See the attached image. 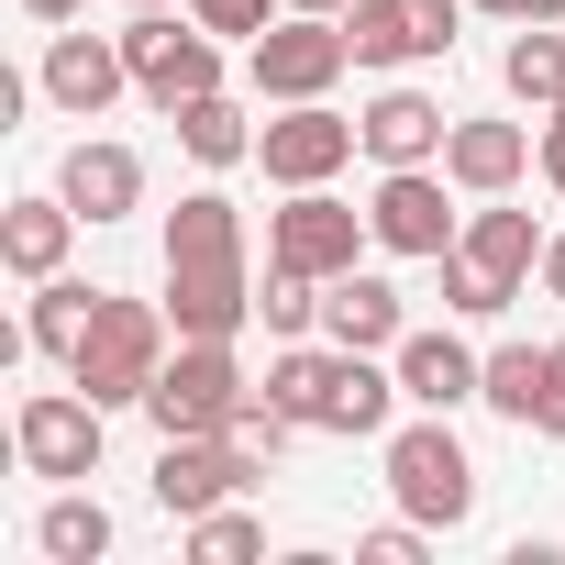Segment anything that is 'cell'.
Masks as SVG:
<instances>
[{"label":"cell","instance_id":"obj_16","mask_svg":"<svg viewBox=\"0 0 565 565\" xmlns=\"http://www.w3.org/2000/svg\"><path fill=\"white\" fill-rule=\"evenodd\" d=\"M56 189H67L78 222H134V211H145V156H134L122 134H78V145L56 156Z\"/></svg>","mask_w":565,"mask_h":565},{"label":"cell","instance_id":"obj_21","mask_svg":"<svg viewBox=\"0 0 565 565\" xmlns=\"http://www.w3.org/2000/svg\"><path fill=\"white\" fill-rule=\"evenodd\" d=\"M399 333H411V311H399V289H388V277L344 266L333 289H322V344H355V355H388Z\"/></svg>","mask_w":565,"mask_h":565},{"label":"cell","instance_id":"obj_20","mask_svg":"<svg viewBox=\"0 0 565 565\" xmlns=\"http://www.w3.org/2000/svg\"><path fill=\"white\" fill-rule=\"evenodd\" d=\"M78 211H67V189H34V200H12V211H0V266H12L23 277V289H34V277H56L67 255H78Z\"/></svg>","mask_w":565,"mask_h":565},{"label":"cell","instance_id":"obj_24","mask_svg":"<svg viewBox=\"0 0 565 565\" xmlns=\"http://www.w3.org/2000/svg\"><path fill=\"white\" fill-rule=\"evenodd\" d=\"M499 89H510L521 111H554V100H565V23H521V34L499 45Z\"/></svg>","mask_w":565,"mask_h":565},{"label":"cell","instance_id":"obj_5","mask_svg":"<svg viewBox=\"0 0 565 565\" xmlns=\"http://www.w3.org/2000/svg\"><path fill=\"white\" fill-rule=\"evenodd\" d=\"M388 499L411 510V521H433V532H455L466 510H477V455L455 444V411H422V422H388Z\"/></svg>","mask_w":565,"mask_h":565},{"label":"cell","instance_id":"obj_14","mask_svg":"<svg viewBox=\"0 0 565 565\" xmlns=\"http://www.w3.org/2000/svg\"><path fill=\"white\" fill-rule=\"evenodd\" d=\"M444 167H377V189H366V222H377V255H411V266H433V255H455V233H466V211H444Z\"/></svg>","mask_w":565,"mask_h":565},{"label":"cell","instance_id":"obj_1","mask_svg":"<svg viewBox=\"0 0 565 565\" xmlns=\"http://www.w3.org/2000/svg\"><path fill=\"white\" fill-rule=\"evenodd\" d=\"M255 289H266V277L244 255V211L222 189H189L167 211V322L189 344H233L255 322Z\"/></svg>","mask_w":565,"mask_h":565},{"label":"cell","instance_id":"obj_11","mask_svg":"<svg viewBox=\"0 0 565 565\" xmlns=\"http://www.w3.org/2000/svg\"><path fill=\"white\" fill-rule=\"evenodd\" d=\"M377 244V222L355 211V200H333V189H289L266 211V266H300V277H344L355 255Z\"/></svg>","mask_w":565,"mask_h":565},{"label":"cell","instance_id":"obj_9","mask_svg":"<svg viewBox=\"0 0 565 565\" xmlns=\"http://www.w3.org/2000/svg\"><path fill=\"white\" fill-rule=\"evenodd\" d=\"M122 56H134V89H145L156 111L222 89V34H200L189 12H134V23H122Z\"/></svg>","mask_w":565,"mask_h":565},{"label":"cell","instance_id":"obj_8","mask_svg":"<svg viewBox=\"0 0 565 565\" xmlns=\"http://www.w3.org/2000/svg\"><path fill=\"white\" fill-rule=\"evenodd\" d=\"M355 156H366V134H355V111H333V100H289L277 122H255L266 189H333Z\"/></svg>","mask_w":565,"mask_h":565},{"label":"cell","instance_id":"obj_13","mask_svg":"<svg viewBox=\"0 0 565 565\" xmlns=\"http://www.w3.org/2000/svg\"><path fill=\"white\" fill-rule=\"evenodd\" d=\"M122 89H134V56H122V34H89V23H56V34H45V67H34V100H45V111H67V122H100Z\"/></svg>","mask_w":565,"mask_h":565},{"label":"cell","instance_id":"obj_19","mask_svg":"<svg viewBox=\"0 0 565 565\" xmlns=\"http://www.w3.org/2000/svg\"><path fill=\"white\" fill-rule=\"evenodd\" d=\"M355 134H366V156H377V167H444L455 111H444L433 89H377V100L355 111Z\"/></svg>","mask_w":565,"mask_h":565},{"label":"cell","instance_id":"obj_15","mask_svg":"<svg viewBox=\"0 0 565 565\" xmlns=\"http://www.w3.org/2000/svg\"><path fill=\"white\" fill-rule=\"evenodd\" d=\"M466 12L477 0H355L344 34H355V67H433V56H455Z\"/></svg>","mask_w":565,"mask_h":565},{"label":"cell","instance_id":"obj_28","mask_svg":"<svg viewBox=\"0 0 565 565\" xmlns=\"http://www.w3.org/2000/svg\"><path fill=\"white\" fill-rule=\"evenodd\" d=\"M189 554H200V565H255V554H266V521H255L244 499H222V510L189 521Z\"/></svg>","mask_w":565,"mask_h":565},{"label":"cell","instance_id":"obj_26","mask_svg":"<svg viewBox=\"0 0 565 565\" xmlns=\"http://www.w3.org/2000/svg\"><path fill=\"white\" fill-rule=\"evenodd\" d=\"M34 543H45L56 565H100V554H111V510H100L89 488H56L45 521H34Z\"/></svg>","mask_w":565,"mask_h":565},{"label":"cell","instance_id":"obj_27","mask_svg":"<svg viewBox=\"0 0 565 565\" xmlns=\"http://www.w3.org/2000/svg\"><path fill=\"white\" fill-rule=\"evenodd\" d=\"M322 289H333V277H300V266H266V289H255V322H266L277 344H311V333H322Z\"/></svg>","mask_w":565,"mask_h":565},{"label":"cell","instance_id":"obj_3","mask_svg":"<svg viewBox=\"0 0 565 565\" xmlns=\"http://www.w3.org/2000/svg\"><path fill=\"white\" fill-rule=\"evenodd\" d=\"M532 266H543V222L510 211V200H477L466 233H455V255H433L444 311H455V322H499V311L532 289Z\"/></svg>","mask_w":565,"mask_h":565},{"label":"cell","instance_id":"obj_29","mask_svg":"<svg viewBox=\"0 0 565 565\" xmlns=\"http://www.w3.org/2000/svg\"><path fill=\"white\" fill-rule=\"evenodd\" d=\"M178 12H189L200 34H222V45H255L277 12H289V0H178Z\"/></svg>","mask_w":565,"mask_h":565},{"label":"cell","instance_id":"obj_22","mask_svg":"<svg viewBox=\"0 0 565 565\" xmlns=\"http://www.w3.org/2000/svg\"><path fill=\"white\" fill-rule=\"evenodd\" d=\"M167 122H178V156H189V167H255V122H244V100H233V89L178 100Z\"/></svg>","mask_w":565,"mask_h":565},{"label":"cell","instance_id":"obj_25","mask_svg":"<svg viewBox=\"0 0 565 565\" xmlns=\"http://www.w3.org/2000/svg\"><path fill=\"white\" fill-rule=\"evenodd\" d=\"M543 377H554V355L543 344H488V411L499 422H521V433H543Z\"/></svg>","mask_w":565,"mask_h":565},{"label":"cell","instance_id":"obj_32","mask_svg":"<svg viewBox=\"0 0 565 565\" xmlns=\"http://www.w3.org/2000/svg\"><path fill=\"white\" fill-rule=\"evenodd\" d=\"M488 23H565V0H477Z\"/></svg>","mask_w":565,"mask_h":565},{"label":"cell","instance_id":"obj_4","mask_svg":"<svg viewBox=\"0 0 565 565\" xmlns=\"http://www.w3.org/2000/svg\"><path fill=\"white\" fill-rule=\"evenodd\" d=\"M167 355H178L167 300H122V289H100V322H89V344L67 355V377H78L100 411H145V388L167 377Z\"/></svg>","mask_w":565,"mask_h":565},{"label":"cell","instance_id":"obj_23","mask_svg":"<svg viewBox=\"0 0 565 565\" xmlns=\"http://www.w3.org/2000/svg\"><path fill=\"white\" fill-rule=\"evenodd\" d=\"M89 322H100V289H89V277H34V311H23V344L34 355H78L89 344Z\"/></svg>","mask_w":565,"mask_h":565},{"label":"cell","instance_id":"obj_30","mask_svg":"<svg viewBox=\"0 0 565 565\" xmlns=\"http://www.w3.org/2000/svg\"><path fill=\"white\" fill-rule=\"evenodd\" d=\"M355 554H366V565H422V554H433V521H411V510H399V521H377Z\"/></svg>","mask_w":565,"mask_h":565},{"label":"cell","instance_id":"obj_35","mask_svg":"<svg viewBox=\"0 0 565 565\" xmlns=\"http://www.w3.org/2000/svg\"><path fill=\"white\" fill-rule=\"evenodd\" d=\"M23 12H34V23L56 34V23H89V0H23Z\"/></svg>","mask_w":565,"mask_h":565},{"label":"cell","instance_id":"obj_12","mask_svg":"<svg viewBox=\"0 0 565 565\" xmlns=\"http://www.w3.org/2000/svg\"><path fill=\"white\" fill-rule=\"evenodd\" d=\"M266 477V455H244L233 433H156V510L167 521H200L222 499H244Z\"/></svg>","mask_w":565,"mask_h":565},{"label":"cell","instance_id":"obj_34","mask_svg":"<svg viewBox=\"0 0 565 565\" xmlns=\"http://www.w3.org/2000/svg\"><path fill=\"white\" fill-rule=\"evenodd\" d=\"M543 189L565 200V122H554V111H543Z\"/></svg>","mask_w":565,"mask_h":565},{"label":"cell","instance_id":"obj_33","mask_svg":"<svg viewBox=\"0 0 565 565\" xmlns=\"http://www.w3.org/2000/svg\"><path fill=\"white\" fill-rule=\"evenodd\" d=\"M532 289H543V300H565V233H543V266H532Z\"/></svg>","mask_w":565,"mask_h":565},{"label":"cell","instance_id":"obj_6","mask_svg":"<svg viewBox=\"0 0 565 565\" xmlns=\"http://www.w3.org/2000/svg\"><path fill=\"white\" fill-rule=\"evenodd\" d=\"M355 67V34L344 12H277L255 45H244V78L266 111H289V100H333V78Z\"/></svg>","mask_w":565,"mask_h":565},{"label":"cell","instance_id":"obj_17","mask_svg":"<svg viewBox=\"0 0 565 565\" xmlns=\"http://www.w3.org/2000/svg\"><path fill=\"white\" fill-rule=\"evenodd\" d=\"M532 167H543V134H532V122H455V134H444V178H455L466 200H510Z\"/></svg>","mask_w":565,"mask_h":565},{"label":"cell","instance_id":"obj_37","mask_svg":"<svg viewBox=\"0 0 565 565\" xmlns=\"http://www.w3.org/2000/svg\"><path fill=\"white\" fill-rule=\"evenodd\" d=\"M134 12H178V0H134Z\"/></svg>","mask_w":565,"mask_h":565},{"label":"cell","instance_id":"obj_7","mask_svg":"<svg viewBox=\"0 0 565 565\" xmlns=\"http://www.w3.org/2000/svg\"><path fill=\"white\" fill-rule=\"evenodd\" d=\"M100 399L67 377V388H34L23 411H12V455H23V477H45V488H78V477H100Z\"/></svg>","mask_w":565,"mask_h":565},{"label":"cell","instance_id":"obj_2","mask_svg":"<svg viewBox=\"0 0 565 565\" xmlns=\"http://www.w3.org/2000/svg\"><path fill=\"white\" fill-rule=\"evenodd\" d=\"M266 388L289 399L311 433H333V444H388V422H399V366L355 355V344H277Z\"/></svg>","mask_w":565,"mask_h":565},{"label":"cell","instance_id":"obj_18","mask_svg":"<svg viewBox=\"0 0 565 565\" xmlns=\"http://www.w3.org/2000/svg\"><path fill=\"white\" fill-rule=\"evenodd\" d=\"M388 366H399V399H411V411H466V399L488 388V355H477L466 333H399Z\"/></svg>","mask_w":565,"mask_h":565},{"label":"cell","instance_id":"obj_10","mask_svg":"<svg viewBox=\"0 0 565 565\" xmlns=\"http://www.w3.org/2000/svg\"><path fill=\"white\" fill-rule=\"evenodd\" d=\"M244 355L233 344H189L178 333V355H167V377L145 388V422L156 433H233V411H244Z\"/></svg>","mask_w":565,"mask_h":565},{"label":"cell","instance_id":"obj_36","mask_svg":"<svg viewBox=\"0 0 565 565\" xmlns=\"http://www.w3.org/2000/svg\"><path fill=\"white\" fill-rule=\"evenodd\" d=\"M289 12H355V0H289Z\"/></svg>","mask_w":565,"mask_h":565},{"label":"cell","instance_id":"obj_31","mask_svg":"<svg viewBox=\"0 0 565 565\" xmlns=\"http://www.w3.org/2000/svg\"><path fill=\"white\" fill-rule=\"evenodd\" d=\"M543 355H554V377H543V444H565V333H554Z\"/></svg>","mask_w":565,"mask_h":565}]
</instances>
